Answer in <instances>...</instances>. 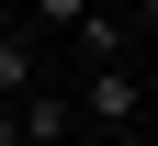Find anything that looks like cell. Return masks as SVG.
Instances as JSON below:
<instances>
[{"mask_svg": "<svg viewBox=\"0 0 158 146\" xmlns=\"http://www.w3.org/2000/svg\"><path fill=\"white\" fill-rule=\"evenodd\" d=\"M147 90H158L147 68H90V79H79V112H90V135H135V124H147Z\"/></svg>", "mask_w": 158, "mask_h": 146, "instance_id": "6da1fadb", "label": "cell"}, {"mask_svg": "<svg viewBox=\"0 0 158 146\" xmlns=\"http://www.w3.org/2000/svg\"><path fill=\"white\" fill-rule=\"evenodd\" d=\"M11 124H23V146H68V135H79V90H34Z\"/></svg>", "mask_w": 158, "mask_h": 146, "instance_id": "7a4b0ae2", "label": "cell"}, {"mask_svg": "<svg viewBox=\"0 0 158 146\" xmlns=\"http://www.w3.org/2000/svg\"><path fill=\"white\" fill-rule=\"evenodd\" d=\"M79 68H135V23L124 11H90L79 23Z\"/></svg>", "mask_w": 158, "mask_h": 146, "instance_id": "3957f363", "label": "cell"}, {"mask_svg": "<svg viewBox=\"0 0 158 146\" xmlns=\"http://www.w3.org/2000/svg\"><path fill=\"white\" fill-rule=\"evenodd\" d=\"M34 90H45V68H34V45H23V34H0V112H23Z\"/></svg>", "mask_w": 158, "mask_h": 146, "instance_id": "277c9868", "label": "cell"}, {"mask_svg": "<svg viewBox=\"0 0 158 146\" xmlns=\"http://www.w3.org/2000/svg\"><path fill=\"white\" fill-rule=\"evenodd\" d=\"M90 11H102V0H34V23H45V34H79Z\"/></svg>", "mask_w": 158, "mask_h": 146, "instance_id": "5b68a950", "label": "cell"}, {"mask_svg": "<svg viewBox=\"0 0 158 146\" xmlns=\"http://www.w3.org/2000/svg\"><path fill=\"white\" fill-rule=\"evenodd\" d=\"M124 23H135V34H158V0H124Z\"/></svg>", "mask_w": 158, "mask_h": 146, "instance_id": "8992f818", "label": "cell"}, {"mask_svg": "<svg viewBox=\"0 0 158 146\" xmlns=\"http://www.w3.org/2000/svg\"><path fill=\"white\" fill-rule=\"evenodd\" d=\"M135 135H147V146H158V90H147V124H135Z\"/></svg>", "mask_w": 158, "mask_h": 146, "instance_id": "52a82bcc", "label": "cell"}, {"mask_svg": "<svg viewBox=\"0 0 158 146\" xmlns=\"http://www.w3.org/2000/svg\"><path fill=\"white\" fill-rule=\"evenodd\" d=\"M0 146H23V124H11V112H0Z\"/></svg>", "mask_w": 158, "mask_h": 146, "instance_id": "ba28073f", "label": "cell"}, {"mask_svg": "<svg viewBox=\"0 0 158 146\" xmlns=\"http://www.w3.org/2000/svg\"><path fill=\"white\" fill-rule=\"evenodd\" d=\"M11 11H34V0H11Z\"/></svg>", "mask_w": 158, "mask_h": 146, "instance_id": "9c48e42d", "label": "cell"}]
</instances>
